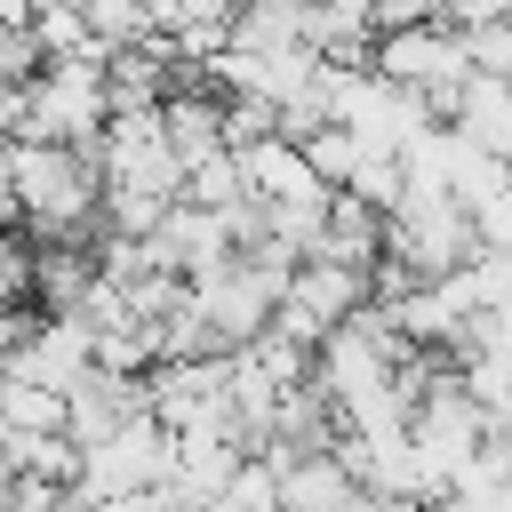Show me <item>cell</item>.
Wrapping results in <instances>:
<instances>
[{
	"label": "cell",
	"instance_id": "1",
	"mask_svg": "<svg viewBox=\"0 0 512 512\" xmlns=\"http://www.w3.org/2000/svg\"><path fill=\"white\" fill-rule=\"evenodd\" d=\"M8 184L32 248L48 240H88L104 216V168L80 144H8Z\"/></svg>",
	"mask_w": 512,
	"mask_h": 512
},
{
	"label": "cell",
	"instance_id": "2",
	"mask_svg": "<svg viewBox=\"0 0 512 512\" xmlns=\"http://www.w3.org/2000/svg\"><path fill=\"white\" fill-rule=\"evenodd\" d=\"M80 512H168L160 496H104V504H80Z\"/></svg>",
	"mask_w": 512,
	"mask_h": 512
},
{
	"label": "cell",
	"instance_id": "3",
	"mask_svg": "<svg viewBox=\"0 0 512 512\" xmlns=\"http://www.w3.org/2000/svg\"><path fill=\"white\" fill-rule=\"evenodd\" d=\"M24 216H16V184H8V144H0V232H16Z\"/></svg>",
	"mask_w": 512,
	"mask_h": 512
},
{
	"label": "cell",
	"instance_id": "4",
	"mask_svg": "<svg viewBox=\"0 0 512 512\" xmlns=\"http://www.w3.org/2000/svg\"><path fill=\"white\" fill-rule=\"evenodd\" d=\"M368 512H432L424 496H368Z\"/></svg>",
	"mask_w": 512,
	"mask_h": 512
}]
</instances>
